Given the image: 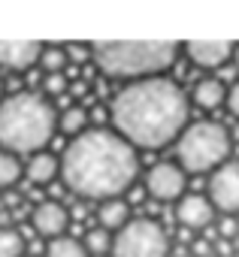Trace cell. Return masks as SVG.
Segmentation results:
<instances>
[{"label":"cell","mask_w":239,"mask_h":257,"mask_svg":"<svg viewBox=\"0 0 239 257\" xmlns=\"http://www.w3.org/2000/svg\"><path fill=\"white\" fill-rule=\"evenodd\" d=\"M227 109L239 118V82H236V85L230 88V94H227Z\"/></svg>","instance_id":"obj_25"},{"label":"cell","mask_w":239,"mask_h":257,"mask_svg":"<svg viewBox=\"0 0 239 257\" xmlns=\"http://www.w3.org/2000/svg\"><path fill=\"white\" fill-rule=\"evenodd\" d=\"M176 218L188 230H209L212 227V218H215V206H212V200H206L200 194H188V197L179 200Z\"/></svg>","instance_id":"obj_10"},{"label":"cell","mask_w":239,"mask_h":257,"mask_svg":"<svg viewBox=\"0 0 239 257\" xmlns=\"http://www.w3.org/2000/svg\"><path fill=\"white\" fill-rule=\"evenodd\" d=\"M233 152V137L227 134V127L215 121H197L179 137L176 143V158L182 170L188 173H209L221 170Z\"/></svg>","instance_id":"obj_5"},{"label":"cell","mask_w":239,"mask_h":257,"mask_svg":"<svg viewBox=\"0 0 239 257\" xmlns=\"http://www.w3.org/2000/svg\"><path fill=\"white\" fill-rule=\"evenodd\" d=\"M112 245H115V236H109V230L103 227L88 230V239H85L88 254H112Z\"/></svg>","instance_id":"obj_19"},{"label":"cell","mask_w":239,"mask_h":257,"mask_svg":"<svg viewBox=\"0 0 239 257\" xmlns=\"http://www.w3.org/2000/svg\"><path fill=\"white\" fill-rule=\"evenodd\" d=\"M191 257H212V242L209 239H194L191 242Z\"/></svg>","instance_id":"obj_24"},{"label":"cell","mask_w":239,"mask_h":257,"mask_svg":"<svg viewBox=\"0 0 239 257\" xmlns=\"http://www.w3.org/2000/svg\"><path fill=\"white\" fill-rule=\"evenodd\" d=\"M218 233H221V239H236L239 236V221L236 218H224L218 224Z\"/></svg>","instance_id":"obj_23"},{"label":"cell","mask_w":239,"mask_h":257,"mask_svg":"<svg viewBox=\"0 0 239 257\" xmlns=\"http://www.w3.org/2000/svg\"><path fill=\"white\" fill-rule=\"evenodd\" d=\"M115 134L140 149H164L188 131V97L173 79L131 82L112 100Z\"/></svg>","instance_id":"obj_1"},{"label":"cell","mask_w":239,"mask_h":257,"mask_svg":"<svg viewBox=\"0 0 239 257\" xmlns=\"http://www.w3.org/2000/svg\"><path fill=\"white\" fill-rule=\"evenodd\" d=\"M43 43H0V67L13 73H28L43 61Z\"/></svg>","instance_id":"obj_9"},{"label":"cell","mask_w":239,"mask_h":257,"mask_svg":"<svg viewBox=\"0 0 239 257\" xmlns=\"http://www.w3.org/2000/svg\"><path fill=\"white\" fill-rule=\"evenodd\" d=\"M140 161L128 140L112 131H85L61 155L64 185L85 200H118L137 179Z\"/></svg>","instance_id":"obj_2"},{"label":"cell","mask_w":239,"mask_h":257,"mask_svg":"<svg viewBox=\"0 0 239 257\" xmlns=\"http://www.w3.org/2000/svg\"><path fill=\"white\" fill-rule=\"evenodd\" d=\"M25 254V236L19 230L4 227L0 230V257H22Z\"/></svg>","instance_id":"obj_18"},{"label":"cell","mask_w":239,"mask_h":257,"mask_svg":"<svg viewBox=\"0 0 239 257\" xmlns=\"http://www.w3.org/2000/svg\"><path fill=\"white\" fill-rule=\"evenodd\" d=\"M94 64L112 79H158L179 58L176 43H94Z\"/></svg>","instance_id":"obj_4"},{"label":"cell","mask_w":239,"mask_h":257,"mask_svg":"<svg viewBox=\"0 0 239 257\" xmlns=\"http://www.w3.org/2000/svg\"><path fill=\"white\" fill-rule=\"evenodd\" d=\"M233 52H236L233 43H185L188 61L203 70H221L233 58Z\"/></svg>","instance_id":"obj_11"},{"label":"cell","mask_w":239,"mask_h":257,"mask_svg":"<svg viewBox=\"0 0 239 257\" xmlns=\"http://www.w3.org/2000/svg\"><path fill=\"white\" fill-rule=\"evenodd\" d=\"M227 88H224V82L221 79H203V82H197V88H194V103L200 106V109H218L221 103H227Z\"/></svg>","instance_id":"obj_13"},{"label":"cell","mask_w":239,"mask_h":257,"mask_svg":"<svg viewBox=\"0 0 239 257\" xmlns=\"http://www.w3.org/2000/svg\"><path fill=\"white\" fill-rule=\"evenodd\" d=\"M185 185H188L185 170L176 164H158L146 176V188L155 200H179L185 194Z\"/></svg>","instance_id":"obj_8"},{"label":"cell","mask_w":239,"mask_h":257,"mask_svg":"<svg viewBox=\"0 0 239 257\" xmlns=\"http://www.w3.org/2000/svg\"><path fill=\"white\" fill-rule=\"evenodd\" d=\"M46 257H91L88 248L70 236H61V239H52L46 245Z\"/></svg>","instance_id":"obj_17"},{"label":"cell","mask_w":239,"mask_h":257,"mask_svg":"<svg viewBox=\"0 0 239 257\" xmlns=\"http://www.w3.org/2000/svg\"><path fill=\"white\" fill-rule=\"evenodd\" d=\"M22 176V164L16 155L10 152H0V188H13Z\"/></svg>","instance_id":"obj_20"},{"label":"cell","mask_w":239,"mask_h":257,"mask_svg":"<svg viewBox=\"0 0 239 257\" xmlns=\"http://www.w3.org/2000/svg\"><path fill=\"white\" fill-rule=\"evenodd\" d=\"M58 127H61V134H67V137H82L85 134V127H88V112L82 109V106H67L64 109V115H61V121H58Z\"/></svg>","instance_id":"obj_16"},{"label":"cell","mask_w":239,"mask_h":257,"mask_svg":"<svg viewBox=\"0 0 239 257\" xmlns=\"http://www.w3.org/2000/svg\"><path fill=\"white\" fill-rule=\"evenodd\" d=\"M55 127V109L40 94L22 91L0 103V149L10 155H40Z\"/></svg>","instance_id":"obj_3"},{"label":"cell","mask_w":239,"mask_h":257,"mask_svg":"<svg viewBox=\"0 0 239 257\" xmlns=\"http://www.w3.org/2000/svg\"><path fill=\"white\" fill-rule=\"evenodd\" d=\"M67 224H70V215H67V209H64L61 203H55V200H43V203L34 209V230H37L40 236H46L49 242H52V239H61L64 230H67Z\"/></svg>","instance_id":"obj_12"},{"label":"cell","mask_w":239,"mask_h":257,"mask_svg":"<svg viewBox=\"0 0 239 257\" xmlns=\"http://www.w3.org/2000/svg\"><path fill=\"white\" fill-rule=\"evenodd\" d=\"M236 55H239V46H236Z\"/></svg>","instance_id":"obj_26"},{"label":"cell","mask_w":239,"mask_h":257,"mask_svg":"<svg viewBox=\"0 0 239 257\" xmlns=\"http://www.w3.org/2000/svg\"><path fill=\"white\" fill-rule=\"evenodd\" d=\"M43 88H46L49 97H64V94H67V79H64V73L46 76V79H43Z\"/></svg>","instance_id":"obj_22"},{"label":"cell","mask_w":239,"mask_h":257,"mask_svg":"<svg viewBox=\"0 0 239 257\" xmlns=\"http://www.w3.org/2000/svg\"><path fill=\"white\" fill-rule=\"evenodd\" d=\"M167 254H170L167 230L158 221L137 218L125 230L115 233V245L109 257H167Z\"/></svg>","instance_id":"obj_6"},{"label":"cell","mask_w":239,"mask_h":257,"mask_svg":"<svg viewBox=\"0 0 239 257\" xmlns=\"http://www.w3.org/2000/svg\"><path fill=\"white\" fill-rule=\"evenodd\" d=\"M209 200L227 218L239 212V161H227L209 179Z\"/></svg>","instance_id":"obj_7"},{"label":"cell","mask_w":239,"mask_h":257,"mask_svg":"<svg viewBox=\"0 0 239 257\" xmlns=\"http://www.w3.org/2000/svg\"><path fill=\"white\" fill-rule=\"evenodd\" d=\"M128 212H131V206H128L125 200H109V203H103L100 212H97L100 227H103V230H125V227L131 224V221H128Z\"/></svg>","instance_id":"obj_15"},{"label":"cell","mask_w":239,"mask_h":257,"mask_svg":"<svg viewBox=\"0 0 239 257\" xmlns=\"http://www.w3.org/2000/svg\"><path fill=\"white\" fill-rule=\"evenodd\" d=\"M40 67L46 70V76H52V73H61V70L67 67V49H61V46H46Z\"/></svg>","instance_id":"obj_21"},{"label":"cell","mask_w":239,"mask_h":257,"mask_svg":"<svg viewBox=\"0 0 239 257\" xmlns=\"http://www.w3.org/2000/svg\"><path fill=\"white\" fill-rule=\"evenodd\" d=\"M58 173H61V161L52 158V155H46V152L34 155L31 164H28V179H31L34 185H49Z\"/></svg>","instance_id":"obj_14"}]
</instances>
